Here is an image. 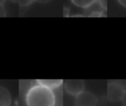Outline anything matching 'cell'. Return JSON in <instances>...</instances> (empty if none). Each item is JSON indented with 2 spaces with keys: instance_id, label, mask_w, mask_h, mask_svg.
Masks as SVG:
<instances>
[{
  "instance_id": "10",
  "label": "cell",
  "mask_w": 126,
  "mask_h": 106,
  "mask_svg": "<svg viewBox=\"0 0 126 106\" xmlns=\"http://www.w3.org/2000/svg\"><path fill=\"white\" fill-rule=\"evenodd\" d=\"M6 12L4 8L3 7V5H0V16H5Z\"/></svg>"
},
{
  "instance_id": "7",
  "label": "cell",
  "mask_w": 126,
  "mask_h": 106,
  "mask_svg": "<svg viewBox=\"0 0 126 106\" xmlns=\"http://www.w3.org/2000/svg\"><path fill=\"white\" fill-rule=\"evenodd\" d=\"M71 1L77 7L83 8V9H87V8L91 7L97 0H71Z\"/></svg>"
},
{
  "instance_id": "8",
  "label": "cell",
  "mask_w": 126,
  "mask_h": 106,
  "mask_svg": "<svg viewBox=\"0 0 126 106\" xmlns=\"http://www.w3.org/2000/svg\"><path fill=\"white\" fill-rule=\"evenodd\" d=\"M11 1L13 3H17L20 6L25 7V6L30 5L32 4V2L35 1V0H11Z\"/></svg>"
},
{
  "instance_id": "6",
  "label": "cell",
  "mask_w": 126,
  "mask_h": 106,
  "mask_svg": "<svg viewBox=\"0 0 126 106\" xmlns=\"http://www.w3.org/2000/svg\"><path fill=\"white\" fill-rule=\"evenodd\" d=\"M36 82L38 85L45 86L51 90L58 88L60 85H63V80L61 79H39Z\"/></svg>"
},
{
  "instance_id": "12",
  "label": "cell",
  "mask_w": 126,
  "mask_h": 106,
  "mask_svg": "<svg viewBox=\"0 0 126 106\" xmlns=\"http://www.w3.org/2000/svg\"><path fill=\"white\" fill-rule=\"evenodd\" d=\"M36 2H39V3H42V4H45V3H48L50 2L51 0H35Z\"/></svg>"
},
{
  "instance_id": "5",
  "label": "cell",
  "mask_w": 126,
  "mask_h": 106,
  "mask_svg": "<svg viewBox=\"0 0 126 106\" xmlns=\"http://www.w3.org/2000/svg\"><path fill=\"white\" fill-rule=\"evenodd\" d=\"M11 95L10 91L4 86L0 85V106H11Z\"/></svg>"
},
{
  "instance_id": "1",
  "label": "cell",
  "mask_w": 126,
  "mask_h": 106,
  "mask_svg": "<svg viewBox=\"0 0 126 106\" xmlns=\"http://www.w3.org/2000/svg\"><path fill=\"white\" fill-rule=\"evenodd\" d=\"M25 100L27 106H55L56 103L53 90L38 84L29 89Z\"/></svg>"
},
{
  "instance_id": "3",
  "label": "cell",
  "mask_w": 126,
  "mask_h": 106,
  "mask_svg": "<svg viewBox=\"0 0 126 106\" xmlns=\"http://www.w3.org/2000/svg\"><path fill=\"white\" fill-rule=\"evenodd\" d=\"M124 91V88L119 83L110 82L107 86V98L110 102L121 101Z\"/></svg>"
},
{
  "instance_id": "13",
  "label": "cell",
  "mask_w": 126,
  "mask_h": 106,
  "mask_svg": "<svg viewBox=\"0 0 126 106\" xmlns=\"http://www.w3.org/2000/svg\"><path fill=\"white\" fill-rule=\"evenodd\" d=\"M5 2H6V0H0V5H3Z\"/></svg>"
},
{
  "instance_id": "11",
  "label": "cell",
  "mask_w": 126,
  "mask_h": 106,
  "mask_svg": "<svg viewBox=\"0 0 126 106\" xmlns=\"http://www.w3.org/2000/svg\"><path fill=\"white\" fill-rule=\"evenodd\" d=\"M117 1L123 6V7L126 8V0H117Z\"/></svg>"
},
{
  "instance_id": "4",
  "label": "cell",
  "mask_w": 126,
  "mask_h": 106,
  "mask_svg": "<svg viewBox=\"0 0 126 106\" xmlns=\"http://www.w3.org/2000/svg\"><path fill=\"white\" fill-rule=\"evenodd\" d=\"M98 99L90 91H84L75 97V106H96Z\"/></svg>"
},
{
  "instance_id": "2",
  "label": "cell",
  "mask_w": 126,
  "mask_h": 106,
  "mask_svg": "<svg viewBox=\"0 0 126 106\" xmlns=\"http://www.w3.org/2000/svg\"><path fill=\"white\" fill-rule=\"evenodd\" d=\"M65 91L72 96H77L85 91V82L81 79H67L63 82Z\"/></svg>"
},
{
  "instance_id": "9",
  "label": "cell",
  "mask_w": 126,
  "mask_h": 106,
  "mask_svg": "<svg viewBox=\"0 0 126 106\" xmlns=\"http://www.w3.org/2000/svg\"><path fill=\"white\" fill-rule=\"evenodd\" d=\"M121 102H122L123 106H126V90L124 91V94H123L122 98H121Z\"/></svg>"
}]
</instances>
